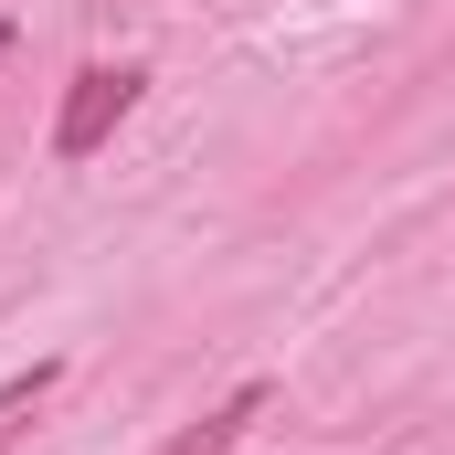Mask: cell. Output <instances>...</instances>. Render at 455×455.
I'll list each match as a JSON object with an SVG mask.
<instances>
[{
  "label": "cell",
  "instance_id": "obj_2",
  "mask_svg": "<svg viewBox=\"0 0 455 455\" xmlns=\"http://www.w3.org/2000/svg\"><path fill=\"white\" fill-rule=\"evenodd\" d=\"M265 413H275V381H233L223 403H212L202 424H180V435H170L159 455H233L243 435H254V424H265Z\"/></svg>",
  "mask_w": 455,
  "mask_h": 455
},
{
  "label": "cell",
  "instance_id": "obj_1",
  "mask_svg": "<svg viewBox=\"0 0 455 455\" xmlns=\"http://www.w3.org/2000/svg\"><path fill=\"white\" fill-rule=\"evenodd\" d=\"M138 96H148V75H138V64H85V75H75V96H64V116H53V159H96L116 127H127Z\"/></svg>",
  "mask_w": 455,
  "mask_h": 455
},
{
  "label": "cell",
  "instance_id": "obj_3",
  "mask_svg": "<svg viewBox=\"0 0 455 455\" xmlns=\"http://www.w3.org/2000/svg\"><path fill=\"white\" fill-rule=\"evenodd\" d=\"M53 381H64V360H32V371H11V381H0V455L21 445V424L43 413V392H53Z\"/></svg>",
  "mask_w": 455,
  "mask_h": 455
},
{
  "label": "cell",
  "instance_id": "obj_4",
  "mask_svg": "<svg viewBox=\"0 0 455 455\" xmlns=\"http://www.w3.org/2000/svg\"><path fill=\"white\" fill-rule=\"evenodd\" d=\"M11 43H21V21H11V11H0V64H11Z\"/></svg>",
  "mask_w": 455,
  "mask_h": 455
}]
</instances>
